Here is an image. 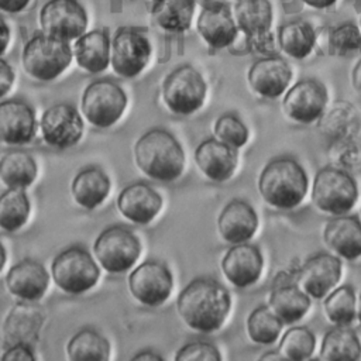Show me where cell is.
Listing matches in <instances>:
<instances>
[{
	"instance_id": "46",
	"label": "cell",
	"mask_w": 361,
	"mask_h": 361,
	"mask_svg": "<svg viewBox=\"0 0 361 361\" xmlns=\"http://www.w3.org/2000/svg\"><path fill=\"white\" fill-rule=\"evenodd\" d=\"M8 41H10V28L6 20L3 18V16H0V55L4 54L8 45Z\"/></svg>"
},
{
	"instance_id": "1",
	"label": "cell",
	"mask_w": 361,
	"mask_h": 361,
	"mask_svg": "<svg viewBox=\"0 0 361 361\" xmlns=\"http://www.w3.org/2000/svg\"><path fill=\"white\" fill-rule=\"evenodd\" d=\"M176 307L186 326L197 333H213L224 323L231 298L224 285L207 276L192 279L179 293Z\"/></svg>"
},
{
	"instance_id": "20",
	"label": "cell",
	"mask_w": 361,
	"mask_h": 361,
	"mask_svg": "<svg viewBox=\"0 0 361 361\" xmlns=\"http://www.w3.org/2000/svg\"><path fill=\"white\" fill-rule=\"evenodd\" d=\"M35 134V114L23 100H4L0 103V142L23 145Z\"/></svg>"
},
{
	"instance_id": "43",
	"label": "cell",
	"mask_w": 361,
	"mask_h": 361,
	"mask_svg": "<svg viewBox=\"0 0 361 361\" xmlns=\"http://www.w3.org/2000/svg\"><path fill=\"white\" fill-rule=\"evenodd\" d=\"M3 360H35V354L31 350L30 344L17 343L13 344L6 353L1 355Z\"/></svg>"
},
{
	"instance_id": "33",
	"label": "cell",
	"mask_w": 361,
	"mask_h": 361,
	"mask_svg": "<svg viewBox=\"0 0 361 361\" xmlns=\"http://www.w3.org/2000/svg\"><path fill=\"white\" fill-rule=\"evenodd\" d=\"M42 320L44 317L37 309L18 303L6 319L4 334L13 344H30L37 338Z\"/></svg>"
},
{
	"instance_id": "22",
	"label": "cell",
	"mask_w": 361,
	"mask_h": 361,
	"mask_svg": "<svg viewBox=\"0 0 361 361\" xmlns=\"http://www.w3.org/2000/svg\"><path fill=\"white\" fill-rule=\"evenodd\" d=\"M258 216L254 207L241 199L230 200L217 217V230L230 244L247 243L257 231Z\"/></svg>"
},
{
	"instance_id": "41",
	"label": "cell",
	"mask_w": 361,
	"mask_h": 361,
	"mask_svg": "<svg viewBox=\"0 0 361 361\" xmlns=\"http://www.w3.org/2000/svg\"><path fill=\"white\" fill-rule=\"evenodd\" d=\"M214 135L221 142L238 149L248 141V128L245 124L233 113L220 116L214 123Z\"/></svg>"
},
{
	"instance_id": "27",
	"label": "cell",
	"mask_w": 361,
	"mask_h": 361,
	"mask_svg": "<svg viewBox=\"0 0 361 361\" xmlns=\"http://www.w3.org/2000/svg\"><path fill=\"white\" fill-rule=\"evenodd\" d=\"M233 16L247 39L271 32L274 13L269 0H237Z\"/></svg>"
},
{
	"instance_id": "45",
	"label": "cell",
	"mask_w": 361,
	"mask_h": 361,
	"mask_svg": "<svg viewBox=\"0 0 361 361\" xmlns=\"http://www.w3.org/2000/svg\"><path fill=\"white\" fill-rule=\"evenodd\" d=\"M30 0H0V11L16 14L28 6Z\"/></svg>"
},
{
	"instance_id": "26",
	"label": "cell",
	"mask_w": 361,
	"mask_h": 361,
	"mask_svg": "<svg viewBox=\"0 0 361 361\" xmlns=\"http://www.w3.org/2000/svg\"><path fill=\"white\" fill-rule=\"evenodd\" d=\"M73 54L80 68L90 73L103 72L110 63V38L104 30L83 32L76 38Z\"/></svg>"
},
{
	"instance_id": "12",
	"label": "cell",
	"mask_w": 361,
	"mask_h": 361,
	"mask_svg": "<svg viewBox=\"0 0 361 361\" xmlns=\"http://www.w3.org/2000/svg\"><path fill=\"white\" fill-rule=\"evenodd\" d=\"M173 276L159 261L148 259L140 264L128 276L131 295L142 305L157 307L166 302L172 292Z\"/></svg>"
},
{
	"instance_id": "51",
	"label": "cell",
	"mask_w": 361,
	"mask_h": 361,
	"mask_svg": "<svg viewBox=\"0 0 361 361\" xmlns=\"http://www.w3.org/2000/svg\"><path fill=\"white\" fill-rule=\"evenodd\" d=\"M4 264H6V250H4L3 244L0 243V271L3 269Z\"/></svg>"
},
{
	"instance_id": "28",
	"label": "cell",
	"mask_w": 361,
	"mask_h": 361,
	"mask_svg": "<svg viewBox=\"0 0 361 361\" xmlns=\"http://www.w3.org/2000/svg\"><path fill=\"white\" fill-rule=\"evenodd\" d=\"M72 196L85 209H94L104 202L110 192V179L97 166H89L76 173L72 180Z\"/></svg>"
},
{
	"instance_id": "17",
	"label": "cell",
	"mask_w": 361,
	"mask_h": 361,
	"mask_svg": "<svg viewBox=\"0 0 361 361\" xmlns=\"http://www.w3.org/2000/svg\"><path fill=\"white\" fill-rule=\"evenodd\" d=\"M250 87L265 99H276L283 94L292 79L289 63L275 55L257 59L247 73Z\"/></svg>"
},
{
	"instance_id": "25",
	"label": "cell",
	"mask_w": 361,
	"mask_h": 361,
	"mask_svg": "<svg viewBox=\"0 0 361 361\" xmlns=\"http://www.w3.org/2000/svg\"><path fill=\"white\" fill-rule=\"evenodd\" d=\"M268 306L283 324H293L307 313L310 307V296L295 283L275 281Z\"/></svg>"
},
{
	"instance_id": "9",
	"label": "cell",
	"mask_w": 361,
	"mask_h": 361,
	"mask_svg": "<svg viewBox=\"0 0 361 361\" xmlns=\"http://www.w3.org/2000/svg\"><path fill=\"white\" fill-rule=\"evenodd\" d=\"M126 107V92L109 79L92 82L82 94V113L90 124L99 128H107L117 123Z\"/></svg>"
},
{
	"instance_id": "21",
	"label": "cell",
	"mask_w": 361,
	"mask_h": 361,
	"mask_svg": "<svg viewBox=\"0 0 361 361\" xmlns=\"http://www.w3.org/2000/svg\"><path fill=\"white\" fill-rule=\"evenodd\" d=\"M195 162L206 178L213 182H224L235 171L237 149L217 138H207L195 149Z\"/></svg>"
},
{
	"instance_id": "8",
	"label": "cell",
	"mask_w": 361,
	"mask_h": 361,
	"mask_svg": "<svg viewBox=\"0 0 361 361\" xmlns=\"http://www.w3.org/2000/svg\"><path fill=\"white\" fill-rule=\"evenodd\" d=\"M93 251L107 272L123 274L138 259L141 254V243L130 228L110 226L97 235L93 244Z\"/></svg>"
},
{
	"instance_id": "53",
	"label": "cell",
	"mask_w": 361,
	"mask_h": 361,
	"mask_svg": "<svg viewBox=\"0 0 361 361\" xmlns=\"http://www.w3.org/2000/svg\"><path fill=\"white\" fill-rule=\"evenodd\" d=\"M360 30H361V20H360Z\"/></svg>"
},
{
	"instance_id": "15",
	"label": "cell",
	"mask_w": 361,
	"mask_h": 361,
	"mask_svg": "<svg viewBox=\"0 0 361 361\" xmlns=\"http://www.w3.org/2000/svg\"><path fill=\"white\" fill-rule=\"evenodd\" d=\"M196 30L202 39L213 49H223L237 38V24L233 11L224 3L206 1L196 21Z\"/></svg>"
},
{
	"instance_id": "47",
	"label": "cell",
	"mask_w": 361,
	"mask_h": 361,
	"mask_svg": "<svg viewBox=\"0 0 361 361\" xmlns=\"http://www.w3.org/2000/svg\"><path fill=\"white\" fill-rule=\"evenodd\" d=\"M351 82H353V86L354 89L361 93V58L358 59V62L355 63V66L353 68V72H351Z\"/></svg>"
},
{
	"instance_id": "50",
	"label": "cell",
	"mask_w": 361,
	"mask_h": 361,
	"mask_svg": "<svg viewBox=\"0 0 361 361\" xmlns=\"http://www.w3.org/2000/svg\"><path fill=\"white\" fill-rule=\"evenodd\" d=\"M261 360H285L279 351H268L261 355Z\"/></svg>"
},
{
	"instance_id": "7",
	"label": "cell",
	"mask_w": 361,
	"mask_h": 361,
	"mask_svg": "<svg viewBox=\"0 0 361 361\" xmlns=\"http://www.w3.org/2000/svg\"><path fill=\"white\" fill-rule=\"evenodd\" d=\"M51 272L56 286L71 295L87 292L100 275L90 252L78 245L61 251L52 261Z\"/></svg>"
},
{
	"instance_id": "36",
	"label": "cell",
	"mask_w": 361,
	"mask_h": 361,
	"mask_svg": "<svg viewBox=\"0 0 361 361\" xmlns=\"http://www.w3.org/2000/svg\"><path fill=\"white\" fill-rule=\"evenodd\" d=\"M30 200L21 188H8L0 195V228L16 231L25 224Z\"/></svg>"
},
{
	"instance_id": "42",
	"label": "cell",
	"mask_w": 361,
	"mask_h": 361,
	"mask_svg": "<svg viewBox=\"0 0 361 361\" xmlns=\"http://www.w3.org/2000/svg\"><path fill=\"white\" fill-rule=\"evenodd\" d=\"M221 358L217 347L207 341H190L182 345L176 355V361H188V360H204V361H219Z\"/></svg>"
},
{
	"instance_id": "34",
	"label": "cell",
	"mask_w": 361,
	"mask_h": 361,
	"mask_svg": "<svg viewBox=\"0 0 361 361\" xmlns=\"http://www.w3.org/2000/svg\"><path fill=\"white\" fill-rule=\"evenodd\" d=\"M37 176L35 159L23 149H13L0 158V179L8 188H27Z\"/></svg>"
},
{
	"instance_id": "14",
	"label": "cell",
	"mask_w": 361,
	"mask_h": 361,
	"mask_svg": "<svg viewBox=\"0 0 361 361\" xmlns=\"http://www.w3.org/2000/svg\"><path fill=\"white\" fill-rule=\"evenodd\" d=\"M44 141L54 148H69L83 134V121L78 110L68 103H56L48 107L41 117Z\"/></svg>"
},
{
	"instance_id": "23",
	"label": "cell",
	"mask_w": 361,
	"mask_h": 361,
	"mask_svg": "<svg viewBox=\"0 0 361 361\" xmlns=\"http://www.w3.org/2000/svg\"><path fill=\"white\" fill-rule=\"evenodd\" d=\"M323 238L343 259L354 261L361 257V221L357 216H334L326 223Z\"/></svg>"
},
{
	"instance_id": "48",
	"label": "cell",
	"mask_w": 361,
	"mask_h": 361,
	"mask_svg": "<svg viewBox=\"0 0 361 361\" xmlns=\"http://www.w3.org/2000/svg\"><path fill=\"white\" fill-rule=\"evenodd\" d=\"M133 360H157V361H161L164 360V357L152 350H144V351H140L138 354L133 355Z\"/></svg>"
},
{
	"instance_id": "32",
	"label": "cell",
	"mask_w": 361,
	"mask_h": 361,
	"mask_svg": "<svg viewBox=\"0 0 361 361\" xmlns=\"http://www.w3.org/2000/svg\"><path fill=\"white\" fill-rule=\"evenodd\" d=\"M320 358L327 361L360 360L361 343L355 331L347 326H336L326 331L320 345Z\"/></svg>"
},
{
	"instance_id": "11",
	"label": "cell",
	"mask_w": 361,
	"mask_h": 361,
	"mask_svg": "<svg viewBox=\"0 0 361 361\" xmlns=\"http://www.w3.org/2000/svg\"><path fill=\"white\" fill-rule=\"evenodd\" d=\"M39 25L44 34L71 41L86 31L87 16L76 0H49L41 7Z\"/></svg>"
},
{
	"instance_id": "16",
	"label": "cell",
	"mask_w": 361,
	"mask_h": 361,
	"mask_svg": "<svg viewBox=\"0 0 361 361\" xmlns=\"http://www.w3.org/2000/svg\"><path fill=\"white\" fill-rule=\"evenodd\" d=\"M341 278V261L331 254L310 257L298 271L300 289L313 299H323Z\"/></svg>"
},
{
	"instance_id": "24",
	"label": "cell",
	"mask_w": 361,
	"mask_h": 361,
	"mask_svg": "<svg viewBox=\"0 0 361 361\" xmlns=\"http://www.w3.org/2000/svg\"><path fill=\"white\" fill-rule=\"evenodd\" d=\"M48 283L49 275L44 265L30 258L13 265L6 275L7 289L14 296L28 302H34L42 298Z\"/></svg>"
},
{
	"instance_id": "39",
	"label": "cell",
	"mask_w": 361,
	"mask_h": 361,
	"mask_svg": "<svg viewBox=\"0 0 361 361\" xmlns=\"http://www.w3.org/2000/svg\"><path fill=\"white\" fill-rule=\"evenodd\" d=\"M314 347V334L306 326H293L281 338L278 351L285 360L302 361L312 357Z\"/></svg>"
},
{
	"instance_id": "38",
	"label": "cell",
	"mask_w": 361,
	"mask_h": 361,
	"mask_svg": "<svg viewBox=\"0 0 361 361\" xmlns=\"http://www.w3.org/2000/svg\"><path fill=\"white\" fill-rule=\"evenodd\" d=\"M324 312L327 319L336 326H348L354 322L357 313V299L350 285L331 289L324 296Z\"/></svg>"
},
{
	"instance_id": "49",
	"label": "cell",
	"mask_w": 361,
	"mask_h": 361,
	"mask_svg": "<svg viewBox=\"0 0 361 361\" xmlns=\"http://www.w3.org/2000/svg\"><path fill=\"white\" fill-rule=\"evenodd\" d=\"M302 1L313 8H327L336 3V0H302Z\"/></svg>"
},
{
	"instance_id": "40",
	"label": "cell",
	"mask_w": 361,
	"mask_h": 361,
	"mask_svg": "<svg viewBox=\"0 0 361 361\" xmlns=\"http://www.w3.org/2000/svg\"><path fill=\"white\" fill-rule=\"evenodd\" d=\"M329 52L336 56H347L361 51V30L351 21L333 27L327 35Z\"/></svg>"
},
{
	"instance_id": "18",
	"label": "cell",
	"mask_w": 361,
	"mask_h": 361,
	"mask_svg": "<svg viewBox=\"0 0 361 361\" xmlns=\"http://www.w3.org/2000/svg\"><path fill=\"white\" fill-rule=\"evenodd\" d=\"M264 265L262 254L257 245L248 243L231 244L221 261V269L228 282L235 288L255 283Z\"/></svg>"
},
{
	"instance_id": "35",
	"label": "cell",
	"mask_w": 361,
	"mask_h": 361,
	"mask_svg": "<svg viewBox=\"0 0 361 361\" xmlns=\"http://www.w3.org/2000/svg\"><path fill=\"white\" fill-rule=\"evenodd\" d=\"M68 357L72 361L99 360L104 361L110 357V343L104 336L93 329L78 331L66 345Z\"/></svg>"
},
{
	"instance_id": "52",
	"label": "cell",
	"mask_w": 361,
	"mask_h": 361,
	"mask_svg": "<svg viewBox=\"0 0 361 361\" xmlns=\"http://www.w3.org/2000/svg\"><path fill=\"white\" fill-rule=\"evenodd\" d=\"M355 317L358 319L360 324H361V293H360V298H358V302H357V313H355Z\"/></svg>"
},
{
	"instance_id": "44",
	"label": "cell",
	"mask_w": 361,
	"mask_h": 361,
	"mask_svg": "<svg viewBox=\"0 0 361 361\" xmlns=\"http://www.w3.org/2000/svg\"><path fill=\"white\" fill-rule=\"evenodd\" d=\"M14 83V71L11 66L0 58V97H3Z\"/></svg>"
},
{
	"instance_id": "10",
	"label": "cell",
	"mask_w": 361,
	"mask_h": 361,
	"mask_svg": "<svg viewBox=\"0 0 361 361\" xmlns=\"http://www.w3.org/2000/svg\"><path fill=\"white\" fill-rule=\"evenodd\" d=\"M151 56L149 39L137 28L120 27L110 42L113 71L126 79L135 78L147 66Z\"/></svg>"
},
{
	"instance_id": "37",
	"label": "cell",
	"mask_w": 361,
	"mask_h": 361,
	"mask_svg": "<svg viewBox=\"0 0 361 361\" xmlns=\"http://www.w3.org/2000/svg\"><path fill=\"white\" fill-rule=\"evenodd\" d=\"M283 323L268 305L255 307L247 319L248 337L259 345H269L276 341Z\"/></svg>"
},
{
	"instance_id": "13",
	"label": "cell",
	"mask_w": 361,
	"mask_h": 361,
	"mask_svg": "<svg viewBox=\"0 0 361 361\" xmlns=\"http://www.w3.org/2000/svg\"><path fill=\"white\" fill-rule=\"evenodd\" d=\"M327 100L326 86L317 79L305 78L288 89L282 100V107L290 120L300 124H310L322 117Z\"/></svg>"
},
{
	"instance_id": "4",
	"label": "cell",
	"mask_w": 361,
	"mask_h": 361,
	"mask_svg": "<svg viewBox=\"0 0 361 361\" xmlns=\"http://www.w3.org/2000/svg\"><path fill=\"white\" fill-rule=\"evenodd\" d=\"M357 199V182L344 169L324 166L316 172L312 185V202L320 212L333 216L347 214Z\"/></svg>"
},
{
	"instance_id": "2",
	"label": "cell",
	"mask_w": 361,
	"mask_h": 361,
	"mask_svg": "<svg viewBox=\"0 0 361 361\" xmlns=\"http://www.w3.org/2000/svg\"><path fill=\"white\" fill-rule=\"evenodd\" d=\"M137 166L151 179L173 182L185 169V152L179 141L164 128L144 133L135 142Z\"/></svg>"
},
{
	"instance_id": "30",
	"label": "cell",
	"mask_w": 361,
	"mask_h": 361,
	"mask_svg": "<svg viewBox=\"0 0 361 361\" xmlns=\"http://www.w3.org/2000/svg\"><path fill=\"white\" fill-rule=\"evenodd\" d=\"M278 47L293 59H305L314 48L316 34L305 20H293L282 24L278 30Z\"/></svg>"
},
{
	"instance_id": "29",
	"label": "cell",
	"mask_w": 361,
	"mask_h": 361,
	"mask_svg": "<svg viewBox=\"0 0 361 361\" xmlns=\"http://www.w3.org/2000/svg\"><path fill=\"white\" fill-rule=\"evenodd\" d=\"M319 123L320 130L327 137L337 141H347L358 131L360 117L353 104L345 100H337L327 111H323Z\"/></svg>"
},
{
	"instance_id": "6",
	"label": "cell",
	"mask_w": 361,
	"mask_h": 361,
	"mask_svg": "<svg viewBox=\"0 0 361 361\" xmlns=\"http://www.w3.org/2000/svg\"><path fill=\"white\" fill-rule=\"evenodd\" d=\"M207 85L202 73L192 65L175 68L162 83V99L168 110L176 116L197 111L206 99Z\"/></svg>"
},
{
	"instance_id": "3",
	"label": "cell",
	"mask_w": 361,
	"mask_h": 361,
	"mask_svg": "<svg viewBox=\"0 0 361 361\" xmlns=\"http://www.w3.org/2000/svg\"><path fill=\"white\" fill-rule=\"evenodd\" d=\"M309 188L307 173L290 157L271 159L261 171L258 190L261 197L272 207L289 210L296 207L306 196Z\"/></svg>"
},
{
	"instance_id": "5",
	"label": "cell",
	"mask_w": 361,
	"mask_h": 361,
	"mask_svg": "<svg viewBox=\"0 0 361 361\" xmlns=\"http://www.w3.org/2000/svg\"><path fill=\"white\" fill-rule=\"evenodd\" d=\"M72 49L68 41L47 34L34 35L23 49L21 62L25 72L38 80L48 82L58 78L71 63Z\"/></svg>"
},
{
	"instance_id": "31",
	"label": "cell",
	"mask_w": 361,
	"mask_h": 361,
	"mask_svg": "<svg viewBox=\"0 0 361 361\" xmlns=\"http://www.w3.org/2000/svg\"><path fill=\"white\" fill-rule=\"evenodd\" d=\"M151 13L154 21L162 30L183 32L192 24L195 0H155Z\"/></svg>"
},
{
	"instance_id": "19",
	"label": "cell",
	"mask_w": 361,
	"mask_h": 361,
	"mask_svg": "<svg viewBox=\"0 0 361 361\" xmlns=\"http://www.w3.org/2000/svg\"><path fill=\"white\" fill-rule=\"evenodd\" d=\"M117 207L127 220L135 224H148L159 213L162 197L149 185L135 182L120 192Z\"/></svg>"
}]
</instances>
